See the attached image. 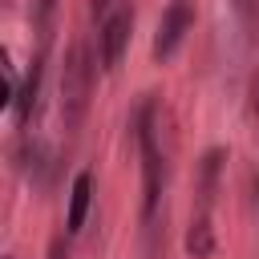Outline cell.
<instances>
[{
    "label": "cell",
    "instance_id": "obj_1",
    "mask_svg": "<svg viewBox=\"0 0 259 259\" xmlns=\"http://www.w3.org/2000/svg\"><path fill=\"white\" fill-rule=\"evenodd\" d=\"M89 89H93V69L85 57V45H73L65 57V73H61V117L65 125H81L85 109H89Z\"/></svg>",
    "mask_w": 259,
    "mask_h": 259
},
{
    "label": "cell",
    "instance_id": "obj_2",
    "mask_svg": "<svg viewBox=\"0 0 259 259\" xmlns=\"http://www.w3.org/2000/svg\"><path fill=\"white\" fill-rule=\"evenodd\" d=\"M138 142H142V170H146V219L158 210L162 198V154H158V109L154 101L142 105L138 117Z\"/></svg>",
    "mask_w": 259,
    "mask_h": 259
},
{
    "label": "cell",
    "instance_id": "obj_3",
    "mask_svg": "<svg viewBox=\"0 0 259 259\" xmlns=\"http://www.w3.org/2000/svg\"><path fill=\"white\" fill-rule=\"evenodd\" d=\"M190 24H194V4H190V0H170V8L162 12L158 36H154V57H158V61L174 57V53H178V45L186 40Z\"/></svg>",
    "mask_w": 259,
    "mask_h": 259
},
{
    "label": "cell",
    "instance_id": "obj_4",
    "mask_svg": "<svg viewBox=\"0 0 259 259\" xmlns=\"http://www.w3.org/2000/svg\"><path fill=\"white\" fill-rule=\"evenodd\" d=\"M130 28H134V12H130V8H117V12L105 20V28H101V69H105V73H113V69L121 65L125 45H130Z\"/></svg>",
    "mask_w": 259,
    "mask_h": 259
},
{
    "label": "cell",
    "instance_id": "obj_5",
    "mask_svg": "<svg viewBox=\"0 0 259 259\" xmlns=\"http://www.w3.org/2000/svg\"><path fill=\"white\" fill-rule=\"evenodd\" d=\"M89 202H93V174L81 170L69 186V210H65V231H81L85 227V214H89Z\"/></svg>",
    "mask_w": 259,
    "mask_h": 259
},
{
    "label": "cell",
    "instance_id": "obj_6",
    "mask_svg": "<svg viewBox=\"0 0 259 259\" xmlns=\"http://www.w3.org/2000/svg\"><path fill=\"white\" fill-rule=\"evenodd\" d=\"M186 251H190L194 259H206V255L214 251V231H210V219H206V214H198V219L190 223V231H186Z\"/></svg>",
    "mask_w": 259,
    "mask_h": 259
},
{
    "label": "cell",
    "instance_id": "obj_7",
    "mask_svg": "<svg viewBox=\"0 0 259 259\" xmlns=\"http://www.w3.org/2000/svg\"><path fill=\"white\" fill-rule=\"evenodd\" d=\"M251 105H255V113H259V77L251 81Z\"/></svg>",
    "mask_w": 259,
    "mask_h": 259
},
{
    "label": "cell",
    "instance_id": "obj_8",
    "mask_svg": "<svg viewBox=\"0 0 259 259\" xmlns=\"http://www.w3.org/2000/svg\"><path fill=\"white\" fill-rule=\"evenodd\" d=\"M109 4H113V0H93V12H105Z\"/></svg>",
    "mask_w": 259,
    "mask_h": 259
},
{
    "label": "cell",
    "instance_id": "obj_9",
    "mask_svg": "<svg viewBox=\"0 0 259 259\" xmlns=\"http://www.w3.org/2000/svg\"><path fill=\"white\" fill-rule=\"evenodd\" d=\"M40 4H45V8H53V4H57V0H40Z\"/></svg>",
    "mask_w": 259,
    "mask_h": 259
}]
</instances>
